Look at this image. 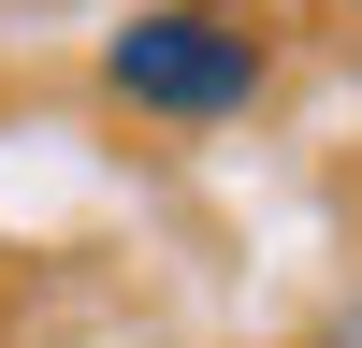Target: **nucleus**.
<instances>
[{"label":"nucleus","mask_w":362,"mask_h":348,"mask_svg":"<svg viewBox=\"0 0 362 348\" xmlns=\"http://www.w3.org/2000/svg\"><path fill=\"white\" fill-rule=\"evenodd\" d=\"M261 73H276V44H261L247 0H145V15L102 44V87L131 116H247Z\"/></svg>","instance_id":"obj_1"},{"label":"nucleus","mask_w":362,"mask_h":348,"mask_svg":"<svg viewBox=\"0 0 362 348\" xmlns=\"http://www.w3.org/2000/svg\"><path fill=\"white\" fill-rule=\"evenodd\" d=\"M319 348H362V305H348V319H334V334H319Z\"/></svg>","instance_id":"obj_2"}]
</instances>
